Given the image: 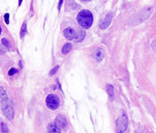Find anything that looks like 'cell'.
Masks as SVG:
<instances>
[{
    "label": "cell",
    "mask_w": 156,
    "mask_h": 133,
    "mask_svg": "<svg viewBox=\"0 0 156 133\" xmlns=\"http://www.w3.org/2000/svg\"><path fill=\"white\" fill-rule=\"evenodd\" d=\"M16 73H17V69H16V68H13V67L8 71V75H13L16 74Z\"/></svg>",
    "instance_id": "17"
},
{
    "label": "cell",
    "mask_w": 156,
    "mask_h": 133,
    "mask_svg": "<svg viewBox=\"0 0 156 133\" xmlns=\"http://www.w3.org/2000/svg\"><path fill=\"white\" fill-rule=\"evenodd\" d=\"M46 105L50 109L55 110L59 106V99L55 94H49L46 98Z\"/></svg>",
    "instance_id": "4"
},
{
    "label": "cell",
    "mask_w": 156,
    "mask_h": 133,
    "mask_svg": "<svg viewBox=\"0 0 156 133\" xmlns=\"http://www.w3.org/2000/svg\"><path fill=\"white\" fill-rule=\"evenodd\" d=\"M1 130H2V133H8V127L4 122L1 123Z\"/></svg>",
    "instance_id": "14"
},
{
    "label": "cell",
    "mask_w": 156,
    "mask_h": 133,
    "mask_svg": "<svg viewBox=\"0 0 156 133\" xmlns=\"http://www.w3.org/2000/svg\"><path fill=\"white\" fill-rule=\"evenodd\" d=\"M79 33L80 31L77 33L76 32V30L71 29V28H67L64 30V36H65L68 40H75L76 42L77 39H78V37H79Z\"/></svg>",
    "instance_id": "5"
},
{
    "label": "cell",
    "mask_w": 156,
    "mask_h": 133,
    "mask_svg": "<svg viewBox=\"0 0 156 133\" xmlns=\"http://www.w3.org/2000/svg\"><path fill=\"white\" fill-rule=\"evenodd\" d=\"M112 21V14L111 13H108V14L105 16V18L103 19L102 22L100 23V29H106L107 27L110 25V23Z\"/></svg>",
    "instance_id": "7"
},
{
    "label": "cell",
    "mask_w": 156,
    "mask_h": 133,
    "mask_svg": "<svg viewBox=\"0 0 156 133\" xmlns=\"http://www.w3.org/2000/svg\"><path fill=\"white\" fill-rule=\"evenodd\" d=\"M9 17H10L9 13H5V14L4 15V21H5V23H6V24H9Z\"/></svg>",
    "instance_id": "18"
},
{
    "label": "cell",
    "mask_w": 156,
    "mask_h": 133,
    "mask_svg": "<svg viewBox=\"0 0 156 133\" xmlns=\"http://www.w3.org/2000/svg\"><path fill=\"white\" fill-rule=\"evenodd\" d=\"M55 125L58 127L59 129H65L67 125V122L64 116L61 115H58L55 119Z\"/></svg>",
    "instance_id": "6"
},
{
    "label": "cell",
    "mask_w": 156,
    "mask_h": 133,
    "mask_svg": "<svg viewBox=\"0 0 156 133\" xmlns=\"http://www.w3.org/2000/svg\"><path fill=\"white\" fill-rule=\"evenodd\" d=\"M0 98H1V100H4V99L8 98L7 93H6V91H4V89L2 86H0Z\"/></svg>",
    "instance_id": "13"
},
{
    "label": "cell",
    "mask_w": 156,
    "mask_h": 133,
    "mask_svg": "<svg viewBox=\"0 0 156 133\" xmlns=\"http://www.w3.org/2000/svg\"><path fill=\"white\" fill-rule=\"evenodd\" d=\"M1 107L6 118L8 120H13L14 117V110H13L12 102L9 100V98L1 100Z\"/></svg>",
    "instance_id": "2"
},
{
    "label": "cell",
    "mask_w": 156,
    "mask_h": 133,
    "mask_svg": "<svg viewBox=\"0 0 156 133\" xmlns=\"http://www.w3.org/2000/svg\"><path fill=\"white\" fill-rule=\"evenodd\" d=\"M63 4V1H59V10H60V7H61V4Z\"/></svg>",
    "instance_id": "19"
},
{
    "label": "cell",
    "mask_w": 156,
    "mask_h": 133,
    "mask_svg": "<svg viewBox=\"0 0 156 133\" xmlns=\"http://www.w3.org/2000/svg\"><path fill=\"white\" fill-rule=\"evenodd\" d=\"M47 133H60V129H59L55 124H51L48 127Z\"/></svg>",
    "instance_id": "10"
},
{
    "label": "cell",
    "mask_w": 156,
    "mask_h": 133,
    "mask_svg": "<svg viewBox=\"0 0 156 133\" xmlns=\"http://www.w3.org/2000/svg\"><path fill=\"white\" fill-rule=\"evenodd\" d=\"M128 128V116L125 112L122 111V114L116 120V132L123 133Z\"/></svg>",
    "instance_id": "3"
},
{
    "label": "cell",
    "mask_w": 156,
    "mask_h": 133,
    "mask_svg": "<svg viewBox=\"0 0 156 133\" xmlns=\"http://www.w3.org/2000/svg\"><path fill=\"white\" fill-rule=\"evenodd\" d=\"M58 68H59V66H55L51 71H50V75H53L58 71Z\"/></svg>",
    "instance_id": "16"
},
{
    "label": "cell",
    "mask_w": 156,
    "mask_h": 133,
    "mask_svg": "<svg viewBox=\"0 0 156 133\" xmlns=\"http://www.w3.org/2000/svg\"><path fill=\"white\" fill-rule=\"evenodd\" d=\"M105 90H106V92L108 94V96L111 98V99H114V86L112 84H107L105 86Z\"/></svg>",
    "instance_id": "9"
},
{
    "label": "cell",
    "mask_w": 156,
    "mask_h": 133,
    "mask_svg": "<svg viewBox=\"0 0 156 133\" xmlns=\"http://www.w3.org/2000/svg\"><path fill=\"white\" fill-rule=\"evenodd\" d=\"M77 22L84 29H90L93 23V15L89 10H82L77 14Z\"/></svg>",
    "instance_id": "1"
},
{
    "label": "cell",
    "mask_w": 156,
    "mask_h": 133,
    "mask_svg": "<svg viewBox=\"0 0 156 133\" xmlns=\"http://www.w3.org/2000/svg\"><path fill=\"white\" fill-rule=\"evenodd\" d=\"M1 32H2V29H1V27H0V34H1Z\"/></svg>",
    "instance_id": "20"
},
{
    "label": "cell",
    "mask_w": 156,
    "mask_h": 133,
    "mask_svg": "<svg viewBox=\"0 0 156 133\" xmlns=\"http://www.w3.org/2000/svg\"><path fill=\"white\" fill-rule=\"evenodd\" d=\"M94 57L95 59H97V61L98 62H100L103 58H104V52H103V50L101 49H98L94 53Z\"/></svg>",
    "instance_id": "8"
},
{
    "label": "cell",
    "mask_w": 156,
    "mask_h": 133,
    "mask_svg": "<svg viewBox=\"0 0 156 133\" xmlns=\"http://www.w3.org/2000/svg\"><path fill=\"white\" fill-rule=\"evenodd\" d=\"M2 44H4L5 47H7V48H10V47H11L10 42H9L6 38H3V39H2Z\"/></svg>",
    "instance_id": "15"
},
{
    "label": "cell",
    "mask_w": 156,
    "mask_h": 133,
    "mask_svg": "<svg viewBox=\"0 0 156 133\" xmlns=\"http://www.w3.org/2000/svg\"><path fill=\"white\" fill-rule=\"evenodd\" d=\"M27 34V22H23L21 26V32H20V36H21V38H24L25 35Z\"/></svg>",
    "instance_id": "12"
},
{
    "label": "cell",
    "mask_w": 156,
    "mask_h": 133,
    "mask_svg": "<svg viewBox=\"0 0 156 133\" xmlns=\"http://www.w3.org/2000/svg\"><path fill=\"white\" fill-rule=\"evenodd\" d=\"M71 49H72V44H70V43H67V44H66L64 46H63V48L61 50V52L63 54H67L70 51H71Z\"/></svg>",
    "instance_id": "11"
}]
</instances>
